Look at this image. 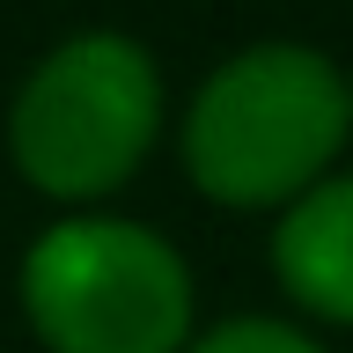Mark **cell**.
<instances>
[{
    "instance_id": "cell-6",
    "label": "cell",
    "mask_w": 353,
    "mask_h": 353,
    "mask_svg": "<svg viewBox=\"0 0 353 353\" xmlns=\"http://www.w3.org/2000/svg\"><path fill=\"white\" fill-rule=\"evenodd\" d=\"M346 110H353V81H346Z\"/></svg>"
},
{
    "instance_id": "cell-3",
    "label": "cell",
    "mask_w": 353,
    "mask_h": 353,
    "mask_svg": "<svg viewBox=\"0 0 353 353\" xmlns=\"http://www.w3.org/2000/svg\"><path fill=\"white\" fill-rule=\"evenodd\" d=\"M22 309L52 353H184L192 272L140 221H59L22 258Z\"/></svg>"
},
{
    "instance_id": "cell-1",
    "label": "cell",
    "mask_w": 353,
    "mask_h": 353,
    "mask_svg": "<svg viewBox=\"0 0 353 353\" xmlns=\"http://www.w3.org/2000/svg\"><path fill=\"white\" fill-rule=\"evenodd\" d=\"M353 132L346 74L309 44H250L184 110V170L221 206H294Z\"/></svg>"
},
{
    "instance_id": "cell-5",
    "label": "cell",
    "mask_w": 353,
    "mask_h": 353,
    "mask_svg": "<svg viewBox=\"0 0 353 353\" xmlns=\"http://www.w3.org/2000/svg\"><path fill=\"white\" fill-rule=\"evenodd\" d=\"M184 353H324L316 339H302L294 324H280V316H236V324L206 331V339H192Z\"/></svg>"
},
{
    "instance_id": "cell-4",
    "label": "cell",
    "mask_w": 353,
    "mask_h": 353,
    "mask_svg": "<svg viewBox=\"0 0 353 353\" xmlns=\"http://www.w3.org/2000/svg\"><path fill=\"white\" fill-rule=\"evenodd\" d=\"M272 272L309 316L353 324V176L309 184L272 228Z\"/></svg>"
},
{
    "instance_id": "cell-2",
    "label": "cell",
    "mask_w": 353,
    "mask_h": 353,
    "mask_svg": "<svg viewBox=\"0 0 353 353\" xmlns=\"http://www.w3.org/2000/svg\"><path fill=\"white\" fill-rule=\"evenodd\" d=\"M162 132V74L132 37L81 30L44 52L8 110V154L44 199H103Z\"/></svg>"
}]
</instances>
